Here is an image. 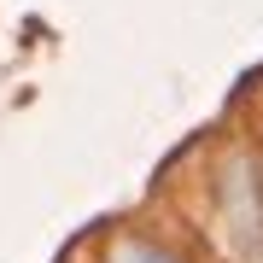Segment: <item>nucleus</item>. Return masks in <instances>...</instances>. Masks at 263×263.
Wrapping results in <instances>:
<instances>
[{
    "instance_id": "obj_1",
    "label": "nucleus",
    "mask_w": 263,
    "mask_h": 263,
    "mask_svg": "<svg viewBox=\"0 0 263 263\" xmlns=\"http://www.w3.org/2000/svg\"><path fill=\"white\" fill-rule=\"evenodd\" d=\"M111 263H176V257L152 252V246H141V240H123V246H111Z\"/></svg>"
}]
</instances>
